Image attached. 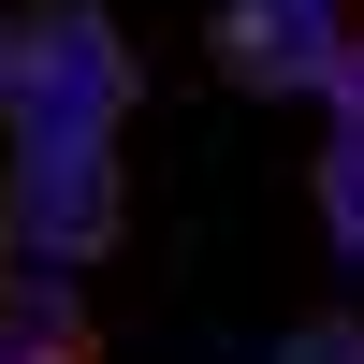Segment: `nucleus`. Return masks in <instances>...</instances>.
<instances>
[{"mask_svg": "<svg viewBox=\"0 0 364 364\" xmlns=\"http://www.w3.org/2000/svg\"><path fill=\"white\" fill-rule=\"evenodd\" d=\"M132 29L102 15V0H29L15 15V58H0V117H15V146H117V117H132Z\"/></svg>", "mask_w": 364, "mask_h": 364, "instance_id": "nucleus-1", "label": "nucleus"}, {"mask_svg": "<svg viewBox=\"0 0 364 364\" xmlns=\"http://www.w3.org/2000/svg\"><path fill=\"white\" fill-rule=\"evenodd\" d=\"M0 233H15L29 262H102L117 233H132V190H117V146H15V175H0Z\"/></svg>", "mask_w": 364, "mask_h": 364, "instance_id": "nucleus-2", "label": "nucleus"}, {"mask_svg": "<svg viewBox=\"0 0 364 364\" xmlns=\"http://www.w3.org/2000/svg\"><path fill=\"white\" fill-rule=\"evenodd\" d=\"M204 58H219V87H248V102H291V87H321V58H336V15H321V0H219V15H204Z\"/></svg>", "mask_w": 364, "mask_h": 364, "instance_id": "nucleus-3", "label": "nucleus"}, {"mask_svg": "<svg viewBox=\"0 0 364 364\" xmlns=\"http://www.w3.org/2000/svg\"><path fill=\"white\" fill-rule=\"evenodd\" d=\"M0 364H102V321L73 306V277H58V262L0 291Z\"/></svg>", "mask_w": 364, "mask_h": 364, "instance_id": "nucleus-4", "label": "nucleus"}, {"mask_svg": "<svg viewBox=\"0 0 364 364\" xmlns=\"http://www.w3.org/2000/svg\"><path fill=\"white\" fill-rule=\"evenodd\" d=\"M306 190H321V233H336V248H364V132L321 146V175H306Z\"/></svg>", "mask_w": 364, "mask_h": 364, "instance_id": "nucleus-5", "label": "nucleus"}, {"mask_svg": "<svg viewBox=\"0 0 364 364\" xmlns=\"http://www.w3.org/2000/svg\"><path fill=\"white\" fill-rule=\"evenodd\" d=\"M321 102H336V132H364V44L336 29V58H321Z\"/></svg>", "mask_w": 364, "mask_h": 364, "instance_id": "nucleus-6", "label": "nucleus"}, {"mask_svg": "<svg viewBox=\"0 0 364 364\" xmlns=\"http://www.w3.org/2000/svg\"><path fill=\"white\" fill-rule=\"evenodd\" d=\"M277 364H364V321H306V336H277Z\"/></svg>", "mask_w": 364, "mask_h": 364, "instance_id": "nucleus-7", "label": "nucleus"}, {"mask_svg": "<svg viewBox=\"0 0 364 364\" xmlns=\"http://www.w3.org/2000/svg\"><path fill=\"white\" fill-rule=\"evenodd\" d=\"M0 291H15V233H0Z\"/></svg>", "mask_w": 364, "mask_h": 364, "instance_id": "nucleus-8", "label": "nucleus"}, {"mask_svg": "<svg viewBox=\"0 0 364 364\" xmlns=\"http://www.w3.org/2000/svg\"><path fill=\"white\" fill-rule=\"evenodd\" d=\"M0 58H15V15H0Z\"/></svg>", "mask_w": 364, "mask_h": 364, "instance_id": "nucleus-9", "label": "nucleus"}, {"mask_svg": "<svg viewBox=\"0 0 364 364\" xmlns=\"http://www.w3.org/2000/svg\"><path fill=\"white\" fill-rule=\"evenodd\" d=\"M321 15H336V0H321Z\"/></svg>", "mask_w": 364, "mask_h": 364, "instance_id": "nucleus-10", "label": "nucleus"}]
</instances>
